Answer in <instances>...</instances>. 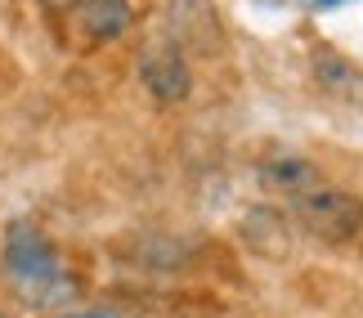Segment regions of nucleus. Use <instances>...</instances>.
I'll return each instance as SVG.
<instances>
[{"mask_svg":"<svg viewBox=\"0 0 363 318\" xmlns=\"http://www.w3.org/2000/svg\"><path fill=\"white\" fill-rule=\"evenodd\" d=\"M166 27L179 50L193 54H220L225 50V27H220L216 0H166Z\"/></svg>","mask_w":363,"mask_h":318,"instance_id":"20e7f679","label":"nucleus"},{"mask_svg":"<svg viewBox=\"0 0 363 318\" xmlns=\"http://www.w3.org/2000/svg\"><path fill=\"white\" fill-rule=\"evenodd\" d=\"M337 5H345V0H314V9H337Z\"/></svg>","mask_w":363,"mask_h":318,"instance_id":"1a4fd4ad","label":"nucleus"},{"mask_svg":"<svg viewBox=\"0 0 363 318\" xmlns=\"http://www.w3.org/2000/svg\"><path fill=\"white\" fill-rule=\"evenodd\" d=\"M318 81L328 90H359V72L350 63H341L337 54H318Z\"/></svg>","mask_w":363,"mask_h":318,"instance_id":"0eeeda50","label":"nucleus"},{"mask_svg":"<svg viewBox=\"0 0 363 318\" xmlns=\"http://www.w3.org/2000/svg\"><path fill=\"white\" fill-rule=\"evenodd\" d=\"M291 220H296L310 238L345 246L363 233V202H359V193L318 179L310 193H301V198L291 202Z\"/></svg>","mask_w":363,"mask_h":318,"instance_id":"f03ea898","label":"nucleus"},{"mask_svg":"<svg viewBox=\"0 0 363 318\" xmlns=\"http://www.w3.org/2000/svg\"><path fill=\"white\" fill-rule=\"evenodd\" d=\"M36 5H45V9H72L77 0H36Z\"/></svg>","mask_w":363,"mask_h":318,"instance_id":"6e6552de","label":"nucleus"},{"mask_svg":"<svg viewBox=\"0 0 363 318\" xmlns=\"http://www.w3.org/2000/svg\"><path fill=\"white\" fill-rule=\"evenodd\" d=\"M139 81L157 103H184L193 94V67L189 54L171 36H157L139 50Z\"/></svg>","mask_w":363,"mask_h":318,"instance_id":"7ed1b4c3","label":"nucleus"},{"mask_svg":"<svg viewBox=\"0 0 363 318\" xmlns=\"http://www.w3.org/2000/svg\"><path fill=\"white\" fill-rule=\"evenodd\" d=\"M81 318H113V314H81Z\"/></svg>","mask_w":363,"mask_h":318,"instance_id":"9d476101","label":"nucleus"},{"mask_svg":"<svg viewBox=\"0 0 363 318\" xmlns=\"http://www.w3.org/2000/svg\"><path fill=\"white\" fill-rule=\"evenodd\" d=\"M77 18L90 40H117L130 32L135 9L130 0H77Z\"/></svg>","mask_w":363,"mask_h":318,"instance_id":"423d86ee","label":"nucleus"},{"mask_svg":"<svg viewBox=\"0 0 363 318\" xmlns=\"http://www.w3.org/2000/svg\"><path fill=\"white\" fill-rule=\"evenodd\" d=\"M318 184V166L301 153H269L260 161V188L278 193V198L296 202L301 193H310Z\"/></svg>","mask_w":363,"mask_h":318,"instance_id":"39448f33","label":"nucleus"},{"mask_svg":"<svg viewBox=\"0 0 363 318\" xmlns=\"http://www.w3.org/2000/svg\"><path fill=\"white\" fill-rule=\"evenodd\" d=\"M0 318H5V314H0Z\"/></svg>","mask_w":363,"mask_h":318,"instance_id":"9b49d317","label":"nucleus"},{"mask_svg":"<svg viewBox=\"0 0 363 318\" xmlns=\"http://www.w3.org/2000/svg\"><path fill=\"white\" fill-rule=\"evenodd\" d=\"M5 278L13 283V292L27 296V305H54V300L72 292L54 242L27 220L9 225L5 233Z\"/></svg>","mask_w":363,"mask_h":318,"instance_id":"f257e3e1","label":"nucleus"}]
</instances>
